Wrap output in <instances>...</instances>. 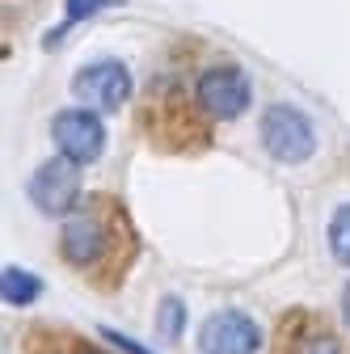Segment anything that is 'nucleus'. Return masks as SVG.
<instances>
[{
  "mask_svg": "<svg viewBox=\"0 0 350 354\" xmlns=\"http://www.w3.org/2000/svg\"><path fill=\"white\" fill-rule=\"evenodd\" d=\"M59 249L76 270H98V266L118 249V224L106 215V203H89L76 215L64 219Z\"/></svg>",
  "mask_w": 350,
  "mask_h": 354,
  "instance_id": "f257e3e1",
  "label": "nucleus"
},
{
  "mask_svg": "<svg viewBox=\"0 0 350 354\" xmlns=\"http://www.w3.org/2000/svg\"><path fill=\"white\" fill-rule=\"evenodd\" d=\"M261 148H266L270 160L279 165H304L313 152H317V127L313 118L304 114L300 106H287V102H275L261 110Z\"/></svg>",
  "mask_w": 350,
  "mask_h": 354,
  "instance_id": "f03ea898",
  "label": "nucleus"
},
{
  "mask_svg": "<svg viewBox=\"0 0 350 354\" xmlns=\"http://www.w3.org/2000/svg\"><path fill=\"white\" fill-rule=\"evenodd\" d=\"M253 97V80L245 68L237 64H211L199 72L194 80V102L199 110L211 118V122H228V118H241L245 106Z\"/></svg>",
  "mask_w": 350,
  "mask_h": 354,
  "instance_id": "7ed1b4c3",
  "label": "nucleus"
},
{
  "mask_svg": "<svg viewBox=\"0 0 350 354\" xmlns=\"http://www.w3.org/2000/svg\"><path fill=\"white\" fill-rule=\"evenodd\" d=\"M26 194L30 203L42 211V215H68L80 198V165H72L68 156H51L42 160L30 182H26Z\"/></svg>",
  "mask_w": 350,
  "mask_h": 354,
  "instance_id": "20e7f679",
  "label": "nucleus"
},
{
  "mask_svg": "<svg viewBox=\"0 0 350 354\" xmlns=\"http://www.w3.org/2000/svg\"><path fill=\"white\" fill-rule=\"evenodd\" d=\"M51 140L72 165H93L106 152V122L93 110H59L51 118Z\"/></svg>",
  "mask_w": 350,
  "mask_h": 354,
  "instance_id": "39448f33",
  "label": "nucleus"
},
{
  "mask_svg": "<svg viewBox=\"0 0 350 354\" xmlns=\"http://www.w3.org/2000/svg\"><path fill=\"white\" fill-rule=\"evenodd\" d=\"M261 350V325L249 313L220 308L199 325V354H257Z\"/></svg>",
  "mask_w": 350,
  "mask_h": 354,
  "instance_id": "423d86ee",
  "label": "nucleus"
},
{
  "mask_svg": "<svg viewBox=\"0 0 350 354\" xmlns=\"http://www.w3.org/2000/svg\"><path fill=\"white\" fill-rule=\"evenodd\" d=\"M72 88L93 114H106V110H118L131 97V72H127L122 59H93L72 76Z\"/></svg>",
  "mask_w": 350,
  "mask_h": 354,
  "instance_id": "0eeeda50",
  "label": "nucleus"
},
{
  "mask_svg": "<svg viewBox=\"0 0 350 354\" xmlns=\"http://www.w3.org/2000/svg\"><path fill=\"white\" fill-rule=\"evenodd\" d=\"M0 291H5V304L13 308H26L42 295V279L21 270V266H5V274H0Z\"/></svg>",
  "mask_w": 350,
  "mask_h": 354,
  "instance_id": "6e6552de",
  "label": "nucleus"
},
{
  "mask_svg": "<svg viewBox=\"0 0 350 354\" xmlns=\"http://www.w3.org/2000/svg\"><path fill=\"white\" fill-rule=\"evenodd\" d=\"M106 5H118V0H64V21H59V30L47 34V47H55V38L68 34L72 26H80L84 17H98Z\"/></svg>",
  "mask_w": 350,
  "mask_h": 354,
  "instance_id": "1a4fd4ad",
  "label": "nucleus"
},
{
  "mask_svg": "<svg viewBox=\"0 0 350 354\" xmlns=\"http://www.w3.org/2000/svg\"><path fill=\"white\" fill-rule=\"evenodd\" d=\"M291 354H342V342L329 329H321V325H304V333L295 337Z\"/></svg>",
  "mask_w": 350,
  "mask_h": 354,
  "instance_id": "9d476101",
  "label": "nucleus"
},
{
  "mask_svg": "<svg viewBox=\"0 0 350 354\" xmlns=\"http://www.w3.org/2000/svg\"><path fill=\"white\" fill-rule=\"evenodd\" d=\"M329 253H333V261L350 266V203H342L329 219Z\"/></svg>",
  "mask_w": 350,
  "mask_h": 354,
  "instance_id": "9b49d317",
  "label": "nucleus"
},
{
  "mask_svg": "<svg viewBox=\"0 0 350 354\" xmlns=\"http://www.w3.org/2000/svg\"><path fill=\"white\" fill-rule=\"evenodd\" d=\"M156 329H160L165 342H178V337L186 333V304H182L178 295L160 299V321H156Z\"/></svg>",
  "mask_w": 350,
  "mask_h": 354,
  "instance_id": "f8f14e48",
  "label": "nucleus"
},
{
  "mask_svg": "<svg viewBox=\"0 0 350 354\" xmlns=\"http://www.w3.org/2000/svg\"><path fill=\"white\" fill-rule=\"evenodd\" d=\"M106 342H110V346H118L122 354H152V350H144L140 342H131V337H122V333H114V329L106 333Z\"/></svg>",
  "mask_w": 350,
  "mask_h": 354,
  "instance_id": "ddd939ff",
  "label": "nucleus"
},
{
  "mask_svg": "<svg viewBox=\"0 0 350 354\" xmlns=\"http://www.w3.org/2000/svg\"><path fill=\"white\" fill-rule=\"evenodd\" d=\"M342 321H346V329H350V283H346V291H342Z\"/></svg>",
  "mask_w": 350,
  "mask_h": 354,
  "instance_id": "4468645a",
  "label": "nucleus"
},
{
  "mask_svg": "<svg viewBox=\"0 0 350 354\" xmlns=\"http://www.w3.org/2000/svg\"><path fill=\"white\" fill-rule=\"evenodd\" d=\"M76 354H102V350H89V346H80V350H76Z\"/></svg>",
  "mask_w": 350,
  "mask_h": 354,
  "instance_id": "2eb2a0df",
  "label": "nucleus"
}]
</instances>
